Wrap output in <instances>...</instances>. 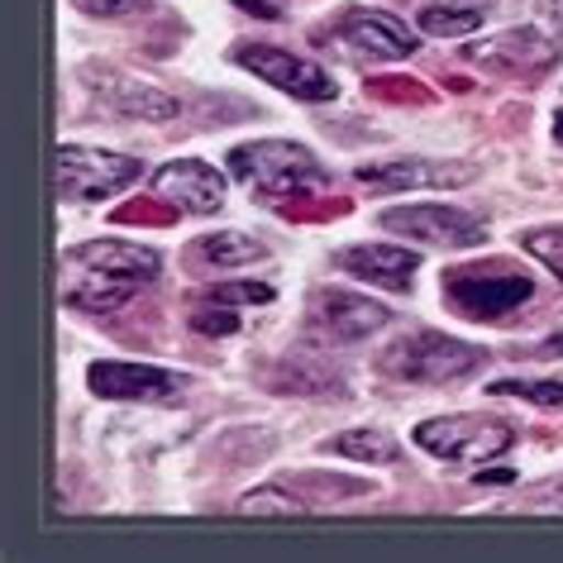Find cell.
<instances>
[{"mask_svg": "<svg viewBox=\"0 0 563 563\" xmlns=\"http://www.w3.org/2000/svg\"><path fill=\"white\" fill-rule=\"evenodd\" d=\"M440 291L463 320H501L534 297V282L506 263H463L440 277Z\"/></svg>", "mask_w": 563, "mask_h": 563, "instance_id": "cell-4", "label": "cell"}, {"mask_svg": "<svg viewBox=\"0 0 563 563\" xmlns=\"http://www.w3.org/2000/svg\"><path fill=\"white\" fill-rule=\"evenodd\" d=\"M540 511H563V492H554V497H544V501H534Z\"/></svg>", "mask_w": 563, "mask_h": 563, "instance_id": "cell-30", "label": "cell"}, {"mask_svg": "<svg viewBox=\"0 0 563 563\" xmlns=\"http://www.w3.org/2000/svg\"><path fill=\"white\" fill-rule=\"evenodd\" d=\"M554 139H559V144H563V110H559V115H554Z\"/></svg>", "mask_w": 563, "mask_h": 563, "instance_id": "cell-32", "label": "cell"}, {"mask_svg": "<svg viewBox=\"0 0 563 563\" xmlns=\"http://www.w3.org/2000/svg\"><path fill=\"white\" fill-rule=\"evenodd\" d=\"M559 44L563 38L540 30V24H516V30H501L483 38V44H468L463 48V63L497 73V77H534L559 58Z\"/></svg>", "mask_w": 563, "mask_h": 563, "instance_id": "cell-8", "label": "cell"}, {"mask_svg": "<svg viewBox=\"0 0 563 563\" xmlns=\"http://www.w3.org/2000/svg\"><path fill=\"white\" fill-rule=\"evenodd\" d=\"M492 397H520L530 406H544V411H559L563 377H501V383H492Z\"/></svg>", "mask_w": 563, "mask_h": 563, "instance_id": "cell-20", "label": "cell"}, {"mask_svg": "<svg viewBox=\"0 0 563 563\" xmlns=\"http://www.w3.org/2000/svg\"><path fill=\"white\" fill-rule=\"evenodd\" d=\"M277 291L267 282H216L206 287V301H224V306H267Z\"/></svg>", "mask_w": 563, "mask_h": 563, "instance_id": "cell-23", "label": "cell"}, {"mask_svg": "<svg viewBox=\"0 0 563 563\" xmlns=\"http://www.w3.org/2000/svg\"><path fill=\"white\" fill-rule=\"evenodd\" d=\"M173 216H177V210L167 206L163 196H158V201H130V206H120V210H115V220H120V224H167Z\"/></svg>", "mask_w": 563, "mask_h": 563, "instance_id": "cell-26", "label": "cell"}, {"mask_svg": "<svg viewBox=\"0 0 563 563\" xmlns=\"http://www.w3.org/2000/svg\"><path fill=\"white\" fill-rule=\"evenodd\" d=\"M230 58L239 67H249L253 77L273 81L277 91H287L291 101H334V77L325 73L320 63H306L287 48H273V44H239Z\"/></svg>", "mask_w": 563, "mask_h": 563, "instance_id": "cell-9", "label": "cell"}, {"mask_svg": "<svg viewBox=\"0 0 563 563\" xmlns=\"http://www.w3.org/2000/svg\"><path fill=\"white\" fill-rule=\"evenodd\" d=\"M487 363V349L477 344H463L454 334H440V330H416V334H401L397 344L383 349L377 368L397 383H416V387H440V383H459L468 377L473 368Z\"/></svg>", "mask_w": 563, "mask_h": 563, "instance_id": "cell-2", "label": "cell"}, {"mask_svg": "<svg viewBox=\"0 0 563 563\" xmlns=\"http://www.w3.org/2000/svg\"><path fill=\"white\" fill-rule=\"evenodd\" d=\"M411 440L444 463H487L516 444V426L501 416H434L420 420Z\"/></svg>", "mask_w": 563, "mask_h": 563, "instance_id": "cell-5", "label": "cell"}, {"mask_svg": "<svg viewBox=\"0 0 563 563\" xmlns=\"http://www.w3.org/2000/svg\"><path fill=\"white\" fill-rule=\"evenodd\" d=\"M544 354H563V334H549V340H544Z\"/></svg>", "mask_w": 563, "mask_h": 563, "instance_id": "cell-31", "label": "cell"}, {"mask_svg": "<svg viewBox=\"0 0 563 563\" xmlns=\"http://www.w3.org/2000/svg\"><path fill=\"white\" fill-rule=\"evenodd\" d=\"M334 38H340L354 58H373V63L411 58L416 53V34L406 30L397 15H387V10H368V5L344 10L340 24H334Z\"/></svg>", "mask_w": 563, "mask_h": 563, "instance_id": "cell-12", "label": "cell"}, {"mask_svg": "<svg viewBox=\"0 0 563 563\" xmlns=\"http://www.w3.org/2000/svg\"><path fill=\"white\" fill-rule=\"evenodd\" d=\"M144 177V167L130 153H106L87 144H63L58 153V196L63 201H106Z\"/></svg>", "mask_w": 563, "mask_h": 563, "instance_id": "cell-6", "label": "cell"}, {"mask_svg": "<svg viewBox=\"0 0 563 563\" xmlns=\"http://www.w3.org/2000/svg\"><path fill=\"white\" fill-rule=\"evenodd\" d=\"M368 91L373 96H397L401 106H426L430 101V91L420 87V81H401V77H377V81H368Z\"/></svg>", "mask_w": 563, "mask_h": 563, "instance_id": "cell-27", "label": "cell"}, {"mask_svg": "<svg viewBox=\"0 0 563 563\" xmlns=\"http://www.w3.org/2000/svg\"><path fill=\"white\" fill-rule=\"evenodd\" d=\"M377 224H383L387 234L406 239V244H426V249H473L487 239V224L468 216V210L459 206H391L377 216Z\"/></svg>", "mask_w": 563, "mask_h": 563, "instance_id": "cell-7", "label": "cell"}, {"mask_svg": "<svg viewBox=\"0 0 563 563\" xmlns=\"http://www.w3.org/2000/svg\"><path fill=\"white\" fill-rule=\"evenodd\" d=\"M306 325L316 330V340L325 344H358L368 340L373 330L391 325V311L383 301H368L358 291H316L311 306H306Z\"/></svg>", "mask_w": 563, "mask_h": 563, "instance_id": "cell-10", "label": "cell"}, {"mask_svg": "<svg viewBox=\"0 0 563 563\" xmlns=\"http://www.w3.org/2000/svg\"><path fill=\"white\" fill-rule=\"evenodd\" d=\"M77 10H87L96 20H120V15H134V10L153 5V0H73Z\"/></svg>", "mask_w": 563, "mask_h": 563, "instance_id": "cell-28", "label": "cell"}, {"mask_svg": "<svg viewBox=\"0 0 563 563\" xmlns=\"http://www.w3.org/2000/svg\"><path fill=\"white\" fill-rule=\"evenodd\" d=\"M87 387L101 401H139V406H148V401L177 397V391L187 387V377L173 373V368H153V363H120V358H110V363H91Z\"/></svg>", "mask_w": 563, "mask_h": 563, "instance_id": "cell-13", "label": "cell"}, {"mask_svg": "<svg viewBox=\"0 0 563 563\" xmlns=\"http://www.w3.org/2000/svg\"><path fill=\"white\" fill-rule=\"evenodd\" d=\"M520 244H526V253H534V258L563 282V230H530Z\"/></svg>", "mask_w": 563, "mask_h": 563, "instance_id": "cell-25", "label": "cell"}, {"mask_svg": "<svg viewBox=\"0 0 563 563\" xmlns=\"http://www.w3.org/2000/svg\"><path fill=\"white\" fill-rule=\"evenodd\" d=\"M191 330L196 334H206V340H230V334L239 330V316H234V306H224V301H196L191 306Z\"/></svg>", "mask_w": 563, "mask_h": 563, "instance_id": "cell-22", "label": "cell"}, {"mask_svg": "<svg viewBox=\"0 0 563 563\" xmlns=\"http://www.w3.org/2000/svg\"><path fill=\"white\" fill-rule=\"evenodd\" d=\"M81 81H87L110 110H120V115H130V120L163 124V120H177V110H181L173 91L148 87V81L115 73V67H81Z\"/></svg>", "mask_w": 563, "mask_h": 563, "instance_id": "cell-14", "label": "cell"}, {"mask_svg": "<svg viewBox=\"0 0 563 563\" xmlns=\"http://www.w3.org/2000/svg\"><path fill=\"white\" fill-rule=\"evenodd\" d=\"M325 449L340 459H358V463H397V444L383 430H344Z\"/></svg>", "mask_w": 563, "mask_h": 563, "instance_id": "cell-19", "label": "cell"}, {"mask_svg": "<svg viewBox=\"0 0 563 563\" xmlns=\"http://www.w3.org/2000/svg\"><path fill=\"white\" fill-rule=\"evenodd\" d=\"M473 483H492V487H501V483H516V477H511V473H477Z\"/></svg>", "mask_w": 563, "mask_h": 563, "instance_id": "cell-29", "label": "cell"}, {"mask_svg": "<svg viewBox=\"0 0 563 563\" xmlns=\"http://www.w3.org/2000/svg\"><path fill=\"white\" fill-rule=\"evenodd\" d=\"M282 487H291V492H320V497H330V501L373 492V483H354V477H282Z\"/></svg>", "mask_w": 563, "mask_h": 563, "instance_id": "cell-24", "label": "cell"}, {"mask_svg": "<svg viewBox=\"0 0 563 563\" xmlns=\"http://www.w3.org/2000/svg\"><path fill=\"white\" fill-rule=\"evenodd\" d=\"M363 191L387 196V191H416V187H434V191H454L468 187L477 177L473 163H440V158H391V163H363L358 173Z\"/></svg>", "mask_w": 563, "mask_h": 563, "instance_id": "cell-11", "label": "cell"}, {"mask_svg": "<svg viewBox=\"0 0 563 563\" xmlns=\"http://www.w3.org/2000/svg\"><path fill=\"white\" fill-rule=\"evenodd\" d=\"M230 173L239 181H249L253 191L273 196H306L325 187V173H320L316 153L291 144V139H258V144H239L230 148Z\"/></svg>", "mask_w": 563, "mask_h": 563, "instance_id": "cell-3", "label": "cell"}, {"mask_svg": "<svg viewBox=\"0 0 563 563\" xmlns=\"http://www.w3.org/2000/svg\"><path fill=\"white\" fill-rule=\"evenodd\" d=\"M153 196H163L181 216H216L224 206V177L201 158H177V163L158 167Z\"/></svg>", "mask_w": 563, "mask_h": 563, "instance_id": "cell-15", "label": "cell"}, {"mask_svg": "<svg viewBox=\"0 0 563 563\" xmlns=\"http://www.w3.org/2000/svg\"><path fill=\"white\" fill-rule=\"evenodd\" d=\"M239 511L244 516H306L311 511V506L306 501H297L291 497V487H263V492H249L244 501H239Z\"/></svg>", "mask_w": 563, "mask_h": 563, "instance_id": "cell-21", "label": "cell"}, {"mask_svg": "<svg viewBox=\"0 0 563 563\" xmlns=\"http://www.w3.org/2000/svg\"><path fill=\"white\" fill-rule=\"evenodd\" d=\"M158 253L124 239H96L63 258V301L87 316H110L158 277Z\"/></svg>", "mask_w": 563, "mask_h": 563, "instance_id": "cell-1", "label": "cell"}, {"mask_svg": "<svg viewBox=\"0 0 563 563\" xmlns=\"http://www.w3.org/2000/svg\"><path fill=\"white\" fill-rule=\"evenodd\" d=\"M487 24V5L483 0H430L420 10V30L430 38H463Z\"/></svg>", "mask_w": 563, "mask_h": 563, "instance_id": "cell-18", "label": "cell"}, {"mask_svg": "<svg viewBox=\"0 0 563 563\" xmlns=\"http://www.w3.org/2000/svg\"><path fill=\"white\" fill-rule=\"evenodd\" d=\"M334 263H340L349 277H363L387 291H406L411 277L420 273V253L397 249V244H349L334 253Z\"/></svg>", "mask_w": 563, "mask_h": 563, "instance_id": "cell-16", "label": "cell"}, {"mask_svg": "<svg viewBox=\"0 0 563 563\" xmlns=\"http://www.w3.org/2000/svg\"><path fill=\"white\" fill-rule=\"evenodd\" d=\"M258 258H267L263 244L249 234H239V230H216V234H201L187 244V263L196 273H210V267H216V273H230V267H249Z\"/></svg>", "mask_w": 563, "mask_h": 563, "instance_id": "cell-17", "label": "cell"}]
</instances>
